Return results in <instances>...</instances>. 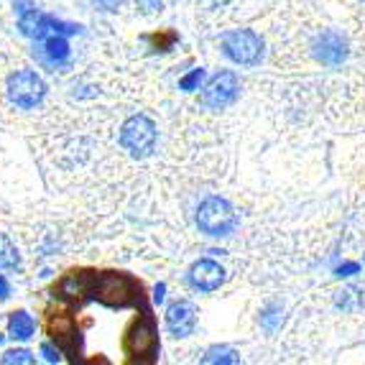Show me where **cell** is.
Returning <instances> with one entry per match:
<instances>
[{
	"label": "cell",
	"instance_id": "obj_1",
	"mask_svg": "<svg viewBox=\"0 0 365 365\" xmlns=\"http://www.w3.org/2000/svg\"><path fill=\"white\" fill-rule=\"evenodd\" d=\"M197 225L205 235L210 237H222L230 235L237 225V215L232 205L222 197H207L197 210Z\"/></svg>",
	"mask_w": 365,
	"mask_h": 365
},
{
	"label": "cell",
	"instance_id": "obj_2",
	"mask_svg": "<svg viewBox=\"0 0 365 365\" xmlns=\"http://www.w3.org/2000/svg\"><path fill=\"white\" fill-rule=\"evenodd\" d=\"M222 51L227 59L240 64V67H253L263 56V38L250 29L230 31L222 36Z\"/></svg>",
	"mask_w": 365,
	"mask_h": 365
},
{
	"label": "cell",
	"instance_id": "obj_3",
	"mask_svg": "<svg viewBox=\"0 0 365 365\" xmlns=\"http://www.w3.org/2000/svg\"><path fill=\"white\" fill-rule=\"evenodd\" d=\"M120 146L133 158H143L156 146V123L148 115H133L123 123Z\"/></svg>",
	"mask_w": 365,
	"mask_h": 365
},
{
	"label": "cell",
	"instance_id": "obj_4",
	"mask_svg": "<svg viewBox=\"0 0 365 365\" xmlns=\"http://www.w3.org/2000/svg\"><path fill=\"white\" fill-rule=\"evenodd\" d=\"M46 98V85L36 72L21 69L8 77V100L21 110H34Z\"/></svg>",
	"mask_w": 365,
	"mask_h": 365
},
{
	"label": "cell",
	"instance_id": "obj_5",
	"mask_svg": "<svg viewBox=\"0 0 365 365\" xmlns=\"http://www.w3.org/2000/svg\"><path fill=\"white\" fill-rule=\"evenodd\" d=\"M138 292H140V284H135L125 274H103L92 281V294L110 307L128 304Z\"/></svg>",
	"mask_w": 365,
	"mask_h": 365
},
{
	"label": "cell",
	"instance_id": "obj_6",
	"mask_svg": "<svg viewBox=\"0 0 365 365\" xmlns=\"http://www.w3.org/2000/svg\"><path fill=\"white\" fill-rule=\"evenodd\" d=\"M240 95V82L235 72H220L210 79V85L202 92V103L212 110H222L232 105Z\"/></svg>",
	"mask_w": 365,
	"mask_h": 365
},
{
	"label": "cell",
	"instance_id": "obj_7",
	"mask_svg": "<svg viewBox=\"0 0 365 365\" xmlns=\"http://www.w3.org/2000/svg\"><path fill=\"white\" fill-rule=\"evenodd\" d=\"M195 324H197V309L187 299L174 302V304L166 309V329H169L174 337L192 335V332H195Z\"/></svg>",
	"mask_w": 365,
	"mask_h": 365
},
{
	"label": "cell",
	"instance_id": "obj_8",
	"mask_svg": "<svg viewBox=\"0 0 365 365\" xmlns=\"http://www.w3.org/2000/svg\"><path fill=\"white\" fill-rule=\"evenodd\" d=\"M189 279H192L195 289H200V292H215L225 281V268L220 266L217 261H212V258H202V261H197L192 266Z\"/></svg>",
	"mask_w": 365,
	"mask_h": 365
},
{
	"label": "cell",
	"instance_id": "obj_9",
	"mask_svg": "<svg viewBox=\"0 0 365 365\" xmlns=\"http://www.w3.org/2000/svg\"><path fill=\"white\" fill-rule=\"evenodd\" d=\"M158 350V335L151 322H138L128 335V353L135 358H148Z\"/></svg>",
	"mask_w": 365,
	"mask_h": 365
},
{
	"label": "cell",
	"instance_id": "obj_10",
	"mask_svg": "<svg viewBox=\"0 0 365 365\" xmlns=\"http://www.w3.org/2000/svg\"><path fill=\"white\" fill-rule=\"evenodd\" d=\"M314 54L322 64H340L347 56L345 41L337 31H324L322 36L314 41Z\"/></svg>",
	"mask_w": 365,
	"mask_h": 365
},
{
	"label": "cell",
	"instance_id": "obj_11",
	"mask_svg": "<svg viewBox=\"0 0 365 365\" xmlns=\"http://www.w3.org/2000/svg\"><path fill=\"white\" fill-rule=\"evenodd\" d=\"M19 29L24 31V36L36 38L38 41V38H43L51 31V19L43 16V13H38L36 8H29L26 13H21Z\"/></svg>",
	"mask_w": 365,
	"mask_h": 365
},
{
	"label": "cell",
	"instance_id": "obj_12",
	"mask_svg": "<svg viewBox=\"0 0 365 365\" xmlns=\"http://www.w3.org/2000/svg\"><path fill=\"white\" fill-rule=\"evenodd\" d=\"M8 327H11L13 340H29V337L34 335V327H36V324H34V317H31L29 312H13Z\"/></svg>",
	"mask_w": 365,
	"mask_h": 365
},
{
	"label": "cell",
	"instance_id": "obj_13",
	"mask_svg": "<svg viewBox=\"0 0 365 365\" xmlns=\"http://www.w3.org/2000/svg\"><path fill=\"white\" fill-rule=\"evenodd\" d=\"M49 332H51V337H54V340L59 342L61 347H67V350H69L67 337L74 335V324H72V319H69L67 314L51 317V319H49Z\"/></svg>",
	"mask_w": 365,
	"mask_h": 365
},
{
	"label": "cell",
	"instance_id": "obj_14",
	"mask_svg": "<svg viewBox=\"0 0 365 365\" xmlns=\"http://www.w3.org/2000/svg\"><path fill=\"white\" fill-rule=\"evenodd\" d=\"M43 49H46V56H49L51 61H64L69 56V43H67V38L61 36V34L46 38Z\"/></svg>",
	"mask_w": 365,
	"mask_h": 365
},
{
	"label": "cell",
	"instance_id": "obj_15",
	"mask_svg": "<svg viewBox=\"0 0 365 365\" xmlns=\"http://www.w3.org/2000/svg\"><path fill=\"white\" fill-rule=\"evenodd\" d=\"M21 258L16 245L11 243V237L0 232V268H19Z\"/></svg>",
	"mask_w": 365,
	"mask_h": 365
},
{
	"label": "cell",
	"instance_id": "obj_16",
	"mask_svg": "<svg viewBox=\"0 0 365 365\" xmlns=\"http://www.w3.org/2000/svg\"><path fill=\"white\" fill-rule=\"evenodd\" d=\"M237 353L232 350V347L227 345H215L210 347L207 353H205V358H202V363H237Z\"/></svg>",
	"mask_w": 365,
	"mask_h": 365
},
{
	"label": "cell",
	"instance_id": "obj_17",
	"mask_svg": "<svg viewBox=\"0 0 365 365\" xmlns=\"http://www.w3.org/2000/svg\"><path fill=\"white\" fill-rule=\"evenodd\" d=\"M202 79H205V69H195V72H189L187 77L179 79V90L184 92H192L202 85Z\"/></svg>",
	"mask_w": 365,
	"mask_h": 365
},
{
	"label": "cell",
	"instance_id": "obj_18",
	"mask_svg": "<svg viewBox=\"0 0 365 365\" xmlns=\"http://www.w3.org/2000/svg\"><path fill=\"white\" fill-rule=\"evenodd\" d=\"M3 363H6V365H11V363L31 365V363H34V355H31L29 350H8V353L3 355Z\"/></svg>",
	"mask_w": 365,
	"mask_h": 365
},
{
	"label": "cell",
	"instance_id": "obj_19",
	"mask_svg": "<svg viewBox=\"0 0 365 365\" xmlns=\"http://www.w3.org/2000/svg\"><path fill=\"white\" fill-rule=\"evenodd\" d=\"M281 319H284V317H281L276 309H266V312H263V314H261V322H263V327H266V329H271V332H274V329L279 327V324H281Z\"/></svg>",
	"mask_w": 365,
	"mask_h": 365
},
{
	"label": "cell",
	"instance_id": "obj_20",
	"mask_svg": "<svg viewBox=\"0 0 365 365\" xmlns=\"http://www.w3.org/2000/svg\"><path fill=\"white\" fill-rule=\"evenodd\" d=\"M135 3L143 13H158L164 8V0H135Z\"/></svg>",
	"mask_w": 365,
	"mask_h": 365
},
{
	"label": "cell",
	"instance_id": "obj_21",
	"mask_svg": "<svg viewBox=\"0 0 365 365\" xmlns=\"http://www.w3.org/2000/svg\"><path fill=\"white\" fill-rule=\"evenodd\" d=\"M41 353H43V358L49 360V363H59V353H56L49 342H43V345H41Z\"/></svg>",
	"mask_w": 365,
	"mask_h": 365
},
{
	"label": "cell",
	"instance_id": "obj_22",
	"mask_svg": "<svg viewBox=\"0 0 365 365\" xmlns=\"http://www.w3.org/2000/svg\"><path fill=\"white\" fill-rule=\"evenodd\" d=\"M92 3H98V6L105 8V11H118L123 0H92Z\"/></svg>",
	"mask_w": 365,
	"mask_h": 365
},
{
	"label": "cell",
	"instance_id": "obj_23",
	"mask_svg": "<svg viewBox=\"0 0 365 365\" xmlns=\"http://www.w3.org/2000/svg\"><path fill=\"white\" fill-rule=\"evenodd\" d=\"M358 263H345V266H340L337 268V276H353V274H358Z\"/></svg>",
	"mask_w": 365,
	"mask_h": 365
},
{
	"label": "cell",
	"instance_id": "obj_24",
	"mask_svg": "<svg viewBox=\"0 0 365 365\" xmlns=\"http://www.w3.org/2000/svg\"><path fill=\"white\" fill-rule=\"evenodd\" d=\"M11 294V284L6 281V276H0V299H6Z\"/></svg>",
	"mask_w": 365,
	"mask_h": 365
},
{
	"label": "cell",
	"instance_id": "obj_25",
	"mask_svg": "<svg viewBox=\"0 0 365 365\" xmlns=\"http://www.w3.org/2000/svg\"><path fill=\"white\" fill-rule=\"evenodd\" d=\"M202 3H205L207 8H222V6H227L230 0H202Z\"/></svg>",
	"mask_w": 365,
	"mask_h": 365
},
{
	"label": "cell",
	"instance_id": "obj_26",
	"mask_svg": "<svg viewBox=\"0 0 365 365\" xmlns=\"http://www.w3.org/2000/svg\"><path fill=\"white\" fill-rule=\"evenodd\" d=\"M164 292H166V287H164V284H158L156 294H153V299H156V302H164Z\"/></svg>",
	"mask_w": 365,
	"mask_h": 365
},
{
	"label": "cell",
	"instance_id": "obj_27",
	"mask_svg": "<svg viewBox=\"0 0 365 365\" xmlns=\"http://www.w3.org/2000/svg\"><path fill=\"white\" fill-rule=\"evenodd\" d=\"M0 342H3V335H0Z\"/></svg>",
	"mask_w": 365,
	"mask_h": 365
}]
</instances>
